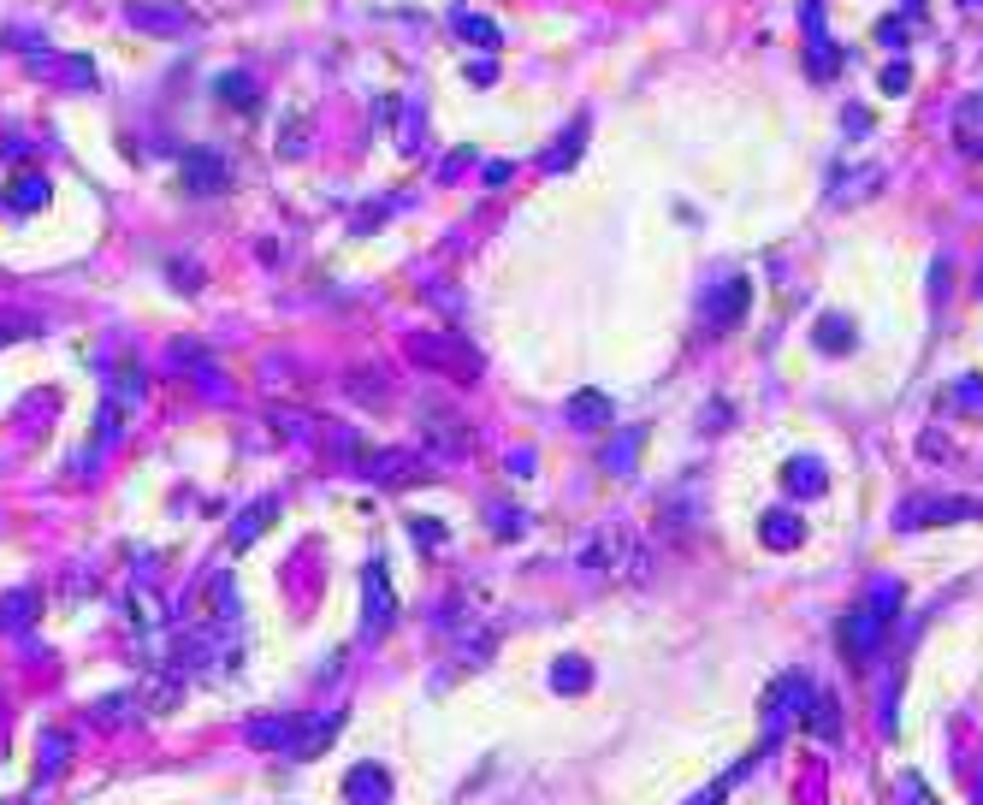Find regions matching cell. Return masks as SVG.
<instances>
[{
    "label": "cell",
    "mask_w": 983,
    "mask_h": 805,
    "mask_svg": "<svg viewBox=\"0 0 983 805\" xmlns=\"http://www.w3.org/2000/svg\"><path fill=\"white\" fill-rule=\"evenodd\" d=\"M746 302H753V285H746V279H723V290L706 302V320H711V326H735V320L746 314Z\"/></svg>",
    "instance_id": "obj_19"
},
{
    "label": "cell",
    "mask_w": 983,
    "mask_h": 805,
    "mask_svg": "<svg viewBox=\"0 0 983 805\" xmlns=\"http://www.w3.org/2000/svg\"><path fill=\"white\" fill-rule=\"evenodd\" d=\"M24 66H31L36 78L71 83V90H95V60H83V54H31Z\"/></svg>",
    "instance_id": "obj_10"
},
{
    "label": "cell",
    "mask_w": 983,
    "mask_h": 805,
    "mask_svg": "<svg viewBox=\"0 0 983 805\" xmlns=\"http://www.w3.org/2000/svg\"><path fill=\"white\" fill-rule=\"evenodd\" d=\"M462 78H468V83H498V60H468Z\"/></svg>",
    "instance_id": "obj_33"
},
{
    "label": "cell",
    "mask_w": 983,
    "mask_h": 805,
    "mask_svg": "<svg viewBox=\"0 0 983 805\" xmlns=\"http://www.w3.org/2000/svg\"><path fill=\"white\" fill-rule=\"evenodd\" d=\"M125 610H130V628H142V634H160V628H167V610H160V598L149 587H130Z\"/></svg>",
    "instance_id": "obj_23"
},
{
    "label": "cell",
    "mask_w": 983,
    "mask_h": 805,
    "mask_svg": "<svg viewBox=\"0 0 983 805\" xmlns=\"http://www.w3.org/2000/svg\"><path fill=\"white\" fill-rule=\"evenodd\" d=\"M278 509H285V504H278L273 492H267V497H255V504H243V509H238V521H231V551H249V545H255V539L278 521Z\"/></svg>",
    "instance_id": "obj_12"
},
{
    "label": "cell",
    "mask_w": 983,
    "mask_h": 805,
    "mask_svg": "<svg viewBox=\"0 0 983 805\" xmlns=\"http://www.w3.org/2000/svg\"><path fill=\"white\" fill-rule=\"evenodd\" d=\"M125 24H130V31H142V36H190V31H196V12L179 7V0H130Z\"/></svg>",
    "instance_id": "obj_5"
},
{
    "label": "cell",
    "mask_w": 983,
    "mask_h": 805,
    "mask_svg": "<svg viewBox=\"0 0 983 805\" xmlns=\"http://www.w3.org/2000/svg\"><path fill=\"white\" fill-rule=\"evenodd\" d=\"M758 533H765V545H776V551L800 545V521L782 516V509H776V516H765V527H758Z\"/></svg>",
    "instance_id": "obj_30"
},
{
    "label": "cell",
    "mask_w": 983,
    "mask_h": 805,
    "mask_svg": "<svg viewBox=\"0 0 983 805\" xmlns=\"http://www.w3.org/2000/svg\"><path fill=\"white\" fill-rule=\"evenodd\" d=\"M421 445H427L433 457L457 462V457H468V445H475V433H468V421L457 415V409H445V403H427V409H421Z\"/></svg>",
    "instance_id": "obj_4"
},
{
    "label": "cell",
    "mask_w": 983,
    "mask_h": 805,
    "mask_svg": "<svg viewBox=\"0 0 983 805\" xmlns=\"http://www.w3.org/2000/svg\"><path fill=\"white\" fill-rule=\"evenodd\" d=\"M172 279H179V290H202V267H184V261H172Z\"/></svg>",
    "instance_id": "obj_37"
},
{
    "label": "cell",
    "mask_w": 983,
    "mask_h": 805,
    "mask_svg": "<svg viewBox=\"0 0 983 805\" xmlns=\"http://www.w3.org/2000/svg\"><path fill=\"white\" fill-rule=\"evenodd\" d=\"M948 516H978L972 497H913L901 509V527H930V521H948Z\"/></svg>",
    "instance_id": "obj_14"
},
{
    "label": "cell",
    "mask_w": 983,
    "mask_h": 805,
    "mask_svg": "<svg viewBox=\"0 0 983 805\" xmlns=\"http://www.w3.org/2000/svg\"><path fill=\"white\" fill-rule=\"evenodd\" d=\"M278 421V433H290V438H308V421L302 415H273Z\"/></svg>",
    "instance_id": "obj_40"
},
{
    "label": "cell",
    "mask_w": 983,
    "mask_h": 805,
    "mask_svg": "<svg viewBox=\"0 0 983 805\" xmlns=\"http://www.w3.org/2000/svg\"><path fill=\"white\" fill-rule=\"evenodd\" d=\"M581 142H586V119H575V125H569L563 137H557V149H546V154H539V166H546V172H563V166H575V160H581Z\"/></svg>",
    "instance_id": "obj_24"
},
{
    "label": "cell",
    "mask_w": 983,
    "mask_h": 805,
    "mask_svg": "<svg viewBox=\"0 0 983 805\" xmlns=\"http://www.w3.org/2000/svg\"><path fill=\"white\" fill-rule=\"evenodd\" d=\"M362 474H368L374 486H409V480L421 474V457H409V450H368V457H362Z\"/></svg>",
    "instance_id": "obj_11"
},
{
    "label": "cell",
    "mask_w": 983,
    "mask_h": 805,
    "mask_svg": "<svg viewBox=\"0 0 983 805\" xmlns=\"http://www.w3.org/2000/svg\"><path fill=\"white\" fill-rule=\"evenodd\" d=\"M487 516H492L498 539H522L527 533V509H516V504H487Z\"/></svg>",
    "instance_id": "obj_29"
},
{
    "label": "cell",
    "mask_w": 983,
    "mask_h": 805,
    "mask_svg": "<svg viewBox=\"0 0 983 805\" xmlns=\"http://www.w3.org/2000/svg\"><path fill=\"white\" fill-rule=\"evenodd\" d=\"M137 705H142V699H130V693H107V699H95V705H90V716L101 728H125L130 716H137Z\"/></svg>",
    "instance_id": "obj_27"
},
{
    "label": "cell",
    "mask_w": 983,
    "mask_h": 805,
    "mask_svg": "<svg viewBox=\"0 0 983 805\" xmlns=\"http://www.w3.org/2000/svg\"><path fill=\"white\" fill-rule=\"evenodd\" d=\"M179 184L190 189V196H219V189L231 184V166L214 149H190L184 166H179Z\"/></svg>",
    "instance_id": "obj_9"
},
{
    "label": "cell",
    "mask_w": 983,
    "mask_h": 805,
    "mask_svg": "<svg viewBox=\"0 0 983 805\" xmlns=\"http://www.w3.org/2000/svg\"><path fill=\"white\" fill-rule=\"evenodd\" d=\"M889 610H894V587H871V598L842 617V652L854 657V664H865V657L877 652V640H883V628H889Z\"/></svg>",
    "instance_id": "obj_2"
},
{
    "label": "cell",
    "mask_w": 983,
    "mask_h": 805,
    "mask_svg": "<svg viewBox=\"0 0 983 805\" xmlns=\"http://www.w3.org/2000/svg\"><path fill=\"white\" fill-rule=\"evenodd\" d=\"M66 758H71V735L66 728H48V735L36 740V775H60Z\"/></svg>",
    "instance_id": "obj_25"
},
{
    "label": "cell",
    "mask_w": 983,
    "mask_h": 805,
    "mask_svg": "<svg viewBox=\"0 0 983 805\" xmlns=\"http://www.w3.org/2000/svg\"><path fill=\"white\" fill-rule=\"evenodd\" d=\"M818 332H824V338H818L824 349H835V344L847 349V320H835V314H830V320H824V326H818Z\"/></svg>",
    "instance_id": "obj_34"
},
{
    "label": "cell",
    "mask_w": 983,
    "mask_h": 805,
    "mask_svg": "<svg viewBox=\"0 0 983 805\" xmlns=\"http://www.w3.org/2000/svg\"><path fill=\"white\" fill-rule=\"evenodd\" d=\"M551 687H557V693H586V687H593V669H586V657H557Z\"/></svg>",
    "instance_id": "obj_28"
},
{
    "label": "cell",
    "mask_w": 983,
    "mask_h": 805,
    "mask_svg": "<svg viewBox=\"0 0 983 805\" xmlns=\"http://www.w3.org/2000/svg\"><path fill=\"white\" fill-rule=\"evenodd\" d=\"M978 800H983V775H978Z\"/></svg>",
    "instance_id": "obj_42"
},
{
    "label": "cell",
    "mask_w": 983,
    "mask_h": 805,
    "mask_svg": "<svg viewBox=\"0 0 983 805\" xmlns=\"http://www.w3.org/2000/svg\"><path fill=\"white\" fill-rule=\"evenodd\" d=\"M391 622H398V598H391L386 563H368L362 568V634H386Z\"/></svg>",
    "instance_id": "obj_6"
},
{
    "label": "cell",
    "mask_w": 983,
    "mask_h": 805,
    "mask_svg": "<svg viewBox=\"0 0 983 805\" xmlns=\"http://www.w3.org/2000/svg\"><path fill=\"white\" fill-rule=\"evenodd\" d=\"M344 728V711H315V716H297V740H290L285 758H297V764H308V758H320L332 740H339Z\"/></svg>",
    "instance_id": "obj_8"
},
{
    "label": "cell",
    "mask_w": 983,
    "mask_h": 805,
    "mask_svg": "<svg viewBox=\"0 0 983 805\" xmlns=\"http://www.w3.org/2000/svg\"><path fill=\"white\" fill-rule=\"evenodd\" d=\"M142 398H149V373H142V368H119L107 379V403H119L125 415H130V409H142Z\"/></svg>",
    "instance_id": "obj_21"
},
{
    "label": "cell",
    "mask_w": 983,
    "mask_h": 805,
    "mask_svg": "<svg viewBox=\"0 0 983 805\" xmlns=\"http://www.w3.org/2000/svg\"><path fill=\"white\" fill-rule=\"evenodd\" d=\"M563 421H569V427H581V433H598V427H610V421H616V403L605 398V391L586 386V391H575V398L563 403Z\"/></svg>",
    "instance_id": "obj_13"
},
{
    "label": "cell",
    "mask_w": 983,
    "mask_h": 805,
    "mask_svg": "<svg viewBox=\"0 0 983 805\" xmlns=\"http://www.w3.org/2000/svg\"><path fill=\"white\" fill-rule=\"evenodd\" d=\"M468 160H475V149H457V154L445 160V166H438V179H457V172L468 166Z\"/></svg>",
    "instance_id": "obj_39"
},
{
    "label": "cell",
    "mask_w": 983,
    "mask_h": 805,
    "mask_svg": "<svg viewBox=\"0 0 983 805\" xmlns=\"http://www.w3.org/2000/svg\"><path fill=\"white\" fill-rule=\"evenodd\" d=\"M249 746H261V752H290V740H297V716H255V723L243 728Z\"/></svg>",
    "instance_id": "obj_17"
},
{
    "label": "cell",
    "mask_w": 983,
    "mask_h": 805,
    "mask_svg": "<svg viewBox=\"0 0 983 805\" xmlns=\"http://www.w3.org/2000/svg\"><path fill=\"white\" fill-rule=\"evenodd\" d=\"M36 332V320H7V326H0V344H19V338H31Z\"/></svg>",
    "instance_id": "obj_36"
},
{
    "label": "cell",
    "mask_w": 983,
    "mask_h": 805,
    "mask_svg": "<svg viewBox=\"0 0 983 805\" xmlns=\"http://www.w3.org/2000/svg\"><path fill=\"white\" fill-rule=\"evenodd\" d=\"M504 468H510V474H516V480H527V468H534V450H510V457H504Z\"/></svg>",
    "instance_id": "obj_38"
},
{
    "label": "cell",
    "mask_w": 983,
    "mask_h": 805,
    "mask_svg": "<svg viewBox=\"0 0 983 805\" xmlns=\"http://www.w3.org/2000/svg\"><path fill=\"white\" fill-rule=\"evenodd\" d=\"M581 568H593V575H616V568L640 575V568H645V551L622 533V527H598V533L586 539V551H581Z\"/></svg>",
    "instance_id": "obj_3"
},
{
    "label": "cell",
    "mask_w": 983,
    "mask_h": 805,
    "mask_svg": "<svg viewBox=\"0 0 983 805\" xmlns=\"http://www.w3.org/2000/svg\"><path fill=\"white\" fill-rule=\"evenodd\" d=\"M0 154H7V160H31V142H24V137H7V142H0Z\"/></svg>",
    "instance_id": "obj_41"
},
{
    "label": "cell",
    "mask_w": 983,
    "mask_h": 805,
    "mask_svg": "<svg viewBox=\"0 0 983 805\" xmlns=\"http://www.w3.org/2000/svg\"><path fill=\"white\" fill-rule=\"evenodd\" d=\"M202 605H208V628L214 634H231L243 617L238 605V587H231V568H208V580H202Z\"/></svg>",
    "instance_id": "obj_7"
},
{
    "label": "cell",
    "mask_w": 983,
    "mask_h": 805,
    "mask_svg": "<svg viewBox=\"0 0 983 805\" xmlns=\"http://www.w3.org/2000/svg\"><path fill=\"white\" fill-rule=\"evenodd\" d=\"M344 391H350L356 403H368V409H374V403H386V379L374 386V373H368V368H356V373H350V379H344Z\"/></svg>",
    "instance_id": "obj_31"
},
{
    "label": "cell",
    "mask_w": 983,
    "mask_h": 805,
    "mask_svg": "<svg viewBox=\"0 0 983 805\" xmlns=\"http://www.w3.org/2000/svg\"><path fill=\"white\" fill-rule=\"evenodd\" d=\"M635 457H640V427H628L622 438H610L598 462H605V474H635Z\"/></svg>",
    "instance_id": "obj_26"
},
{
    "label": "cell",
    "mask_w": 983,
    "mask_h": 805,
    "mask_svg": "<svg viewBox=\"0 0 983 805\" xmlns=\"http://www.w3.org/2000/svg\"><path fill=\"white\" fill-rule=\"evenodd\" d=\"M409 539H415V545H427V551H438L450 533H445V521H438V516H409Z\"/></svg>",
    "instance_id": "obj_32"
},
{
    "label": "cell",
    "mask_w": 983,
    "mask_h": 805,
    "mask_svg": "<svg viewBox=\"0 0 983 805\" xmlns=\"http://www.w3.org/2000/svg\"><path fill=\"white\" fill-rule=\"evenodd\" d=\"M894 787H901V800H906V805H930V794H924V782H918V775H901Z\"/></svg>",
    "instance_id": "obj_35"
},
{
    "label": "cell",
    "mask_w": 983,
    "mask_h": 805,
    "mask_svg": "<svg viewBox=\"0 0 983 805\" xmlns=\"http://www.w3.org/2000/svg\"><path fill=\"white\" fill-rule=\"evenodd\" d=\"M391 800V775L379 764H356L344 775V805H386Z\"/></svg>",
    "instance_id": "obj_15"
},
{
    "label": "cell",
    "mask_w": 983,
    "mask_h": 805,
    "mask_svg": "<svg viewBox=\"0 0 983 805\" xmlns=\"http://www.w3.org/2000/svg\"><path fill=\"white\" fill-rule=\"evenodd\" d=\"M409 356L433 373L462 379V386H475V373H480V349L468 344L462 332H415V338H409Z\"/></svg>",
    "instance_id": "obj_1"
},
{
    "label": "cell",
    "mask_w": 983,
    "mask_h": 805,
    "mask_svg": "<svg viewBox=\"0 0 983 805\" xmlns=\"http://www.w3.org/2000/svg\"><path fill=\"white\" fill-rule=\"evenodd\" d=\"M0 202H7L12 214H36V208H48V172H19V179L0 189Z\"/></svg>",
    "instance_id": "obj_18"
},
{
    "label": "cell",
    "mask_w": 983,
    "mask_h": 805,
    "mask_svg": "<svg viewBox=\"0 0 983 805\" xmlns=\"http://www.w3.org/2000/svg\"><path fill=\"white\" fill-rule=\"evenodd\" d=\"M214 95H219V107H238V113H255V107H261V90H255V78H249V71H219V78H214Z\"/></svg>",
    "instance_id": "obj_20"
},
{
    "label": "cell",
    "mask_w": 983,
    "mask_h": 805,
    "mask_svg": "<svg viewBox=\"0 0 983 805\" xmlns=\"http://www.w3.org/2000/svg\"><path fill=\"white\" fill-rule=\"evenodd\" d=\"M36 610H42V593L36 587H12L0 598V634H31L36 628Z\"/></svg>",
    "instance_id": "obj_16"
},
{
    "label": "cell",
    "mask_w": 983,
    "mask_h": 805,
    "mask_svg": "<svg viewBox=\"0 0 983 805\" xmlns=\"http://www.w3.org/2000/svg\"><path fill=\"white\" fill-rule=\"evenodd\" d=\"M450 24H457V36H462V42H480L487 54L498 48V42H504V31H498L487 12H468V7H457V12H450Z\"/></svg>",
    "instance_id": "obj_22"
}]
</instances>
